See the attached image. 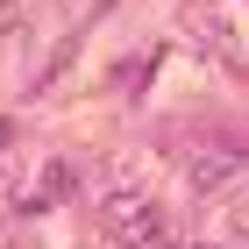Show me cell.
I'll return each mask as SVG.
<instances>
[{
    "mask_svg": "<svg viewBox=\"0 0 249 249\" xmlns=\"http://www.w3.org/2000/svg\"><path fill=\"white\" fill-rule=\"evenodd\" d=\"M100 228H107V242H121V249H178V235L164 228L157 192H142V185H114L107 192V199H100Z\"/></svg>",
    "mask_w": 249,
    "mask_h": 249,
    "instance_id": "1",
    "label": "cell"
},
{
    "mask_svg": "<svg viewBox=\"0 0 249 249\" xmlns=\"http://www.w3.org/2000/svg\"><path fill=\"white\" fill-rule=\"evenodd\" d=\"M242 142H213V150H192L185 157V192L192 199H228V185L242 178Z\"/></svg>",
    "mask_w": 249,
    "mask_h": 249,
    "instance_id": "2",
    "label": "cell"
},
{
    "mask_svg": "<svg viewBox=\"0 0 249 249\" xmlns=\"http://www.w3.org/2000/svg\"><path fill=\"white\" fill-rule=\"evenodd\" d=\"M71 164H43L36 171V192H29V207H57V199H71Z\"/></svg>",
    "mask_w": 249,
    "mask_h": 249,
    "instance_id": "3",
    "label": "cell"
},
{
    "mask_svg": "<svg viewBox=\"0 0 249 249\" xmlns=\"http://www.w3.org/2000/svg\"><path fill=\"white\" fill-rule=\"evenodd\" d=\"M221 207H228V228H235V235H242V242H249V178H235Z\"/></svg>",
    "mask_w": 249,
    "mask_h": 249,
    "instance_id": "4",
    "label": "cell"
},
{
    "mask_svg": "<svg viewBox=\"0 0 249 249\" xmlns=\"http://www.w3.org/2000/svg\"><path fill=\"white\" fill-rule=\"evenodd\" d=\"M15 29H21V7H15V0H0V36H15Z\"/></svg>",
    "mask_w": 249,
    "mask_h": 249,
    "instance_id": "5",
    "label": "cell"
},
{
    "mask_svg": "<svg viewBox=\"0 0 249 249\" xmlns=\"http://www.w3.org/2000/svg\"><path fill=\"white\" fill-rule=\"evenodd\" d=\"M178 249H228V242H213V235H199V242H178Z\"/></svg>",
    "mask_w": 249,
    "mask_h": 249,
    "instance_id": "6",
    "label": "cell"
}]
</instances>
